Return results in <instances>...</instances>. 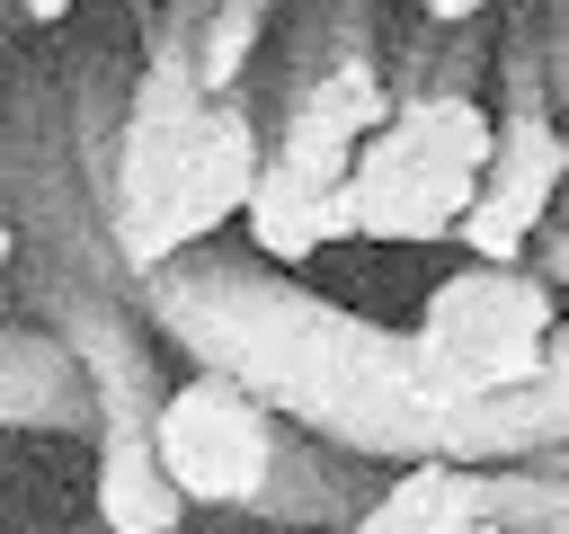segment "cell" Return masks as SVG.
<instances>
[{
	"label": "cell",
	"mask_w": 569,
	"mask_h": 534,
	"mask_svg": "<svg viewBox=\"0 0 569 534\" xmlns=\"http://www.w3.org/2000/svg\"><path fill=\"white\" fill-rule=\"evenodd\" d=\"M62 9H71V0H27V18H62Z\"/></svg>",
	"instance_id": "12"
},
{
	"label": "cell",
	"mask_w": 569,
	"mask_h": 534,
	"mask_svg": "<svg viewBox=\"0 0 569 534\" xmlns=\"http://www.w3.org/2000/svg\"><path fill=\"white\" fill-rule=\"evenodd\" d=\"M480 516H498V472H480V463H409L391 490L365 498V516L347 534H471Z\"/></svg>",
	"instance_id": "5"
},
{
	"label": "cell",
	"mask_w": 569,
	"mask_h": 534,
	"mask_svg": "<svg viewBox=\"0 0 569 534\" xmlns=\"http://www.w3.org/2000/svg\"><path fill=\"white\" fill-rule=\"evenodd\" d=\"M151 436H160V463H169V481L187 490V507H267L276 463H284L276 409H267L240 374H213V365L187 374V383L160 400Z\"/></svg>",
	"instance_id": "2"
},
{
	"label": "cell",
	"mask_w": 569,
	"mask_h": 534,
	"mask_svg": "<svg viewBox=\"0 0 569 534\" xmlns=\"http://www.w3.org/2000/svg\"><path fill=\"white\" fill-rule=\"evenodd\" d=\"M551 294L525 267H462L427 294L418 329H409V383L445 409V418H480L516 392L551 383Z\"/></svg>",
	"instance_id": "1"
},
{
	"label": "cell",
	"mask_w": 569,
	"mask_h": 534,
	"mask_svg": "<svg viewBox=\"0 0 569 534\" xmlns=\"http://www.w3.org/2000/svg\"><path fill=\"white\" fill-rule=\"evenodd\" d=\"M80 374L53 338H9V427H71Z\"/></svg>",
	"instance_id": "7"
},
{
	"label": "cell",
	"mask_w": 569,
	"mask_h": 534,
	"mask_svg": "<svg viewBox=\"0 0 569 534\" xmlns=\"http://www.w3.org/2000/svg\"><path fill=\"white\" fill-rule=\"evenodd\" d=\"M471 534H516V525H507V516H480V525H471Z\"/></svg>",
	"instance_id": "13"
},
{
	"label": "cell",
	"mask_w": 569,
	"mask_h": 534,
	"mask_svg": "<svg viewBox=\"0 0 569 534\" xmlns=\"http://www.w3.org/2000/svg\"><path fill=\"white\" fill-rule=\"evenodd\" d=\"M329 187H311V178H293L284 160H267V178H258V196H249V240H258V258H276V267H302L320 240H329Z\"/></svg>",
	"instance_id": "6"
},
{
	"label": "cell",
	"mask_w": 569,
	"mask_h": 534,
	"mask_svg": "<svg viewBox=\"0 0 569 534\" xmlns=\"http://www.w3.org/2000/svg\"><path fill=\"white\" fill-rule=\"evenodd\" d=\"M551 276H560V285H569V231H560V240H551Z\"/></svg>",
	"instance_id": "11"
},
{
	"label": "cell",
	"mask_w": 569,
	"mask_h": 534,
	"mask_svg": "<svg viewBox=\"0 0 569 534\" xmlns=\"http://www.w3.org/2000/svg\"><path fill=\"white\" fill-rule=\"evenodd\" d=\"M249 44H258V0H231V9H213L204 44H196V80H204L213 98H231V80H240Z\"/></svg>",
	"instance_id": "9"
},
{
	"label": "cell",
	"mask_w": 569,
	"mask_h": 534,
	"mask_svg": "<svg viewBox=\"0 0 569 534\" xmlns=\"http://www.w3.org/2000/svg\"><path fill=\"white\" fill-rule=\"evenodd\" d=\"M427 18H480V0H427Z\"/></svg>",
	"instance_id": "10"
},
{
	"label": "cell",
	"mask_w": 569,
	"mask_h": 534,
	"mask_svg": "<svg viewBox=\"0 0 569 534\" xmlns=\"http://www.w3.org/2000/svg\"><path fill=\"white\" fill-rule=\"evenodd\" d=\"M302 116H320V125H338V134L373 142L400 107H391V89L373 80V62H338V71H320V80L302 89Z\"/></svg>",
	"instance_id": "8"
},
{
	"label": "cell",
	"mask_w": 569,
	"mask_h": 534,
	"mask_svg": "<svg viewBox=\"0 0 569 534\" xmlns=\"http://www.w3.org/2000/svg\"><path fill=\"white\" fill-rule=\"evenodd\" d=\"M258 178H267V160H258L249 116H240L231 98H213V125L196 134V151H187V169H178L169 205H160L133 240H116V249H124V267H169V258H187V249H196V240H213L231 214H249Z\"/></svg>",
	"instance_id": "3"
},
{
	"label": "cell",
	"mask_w": 569,
	"mask_h": 534,
	"mask_svg": "<svg viewBox=\"0 0 569 534\" xmlns=\"http://www.w3.org/2000/svg\"><path fill=\"white\" fill-rule=\"evenodd\" d=\"M98 534H178L187 490L160 463L151 418H98V481H89Z\"/></svg>",
	"instance_id": "4"
}]
</instances>
